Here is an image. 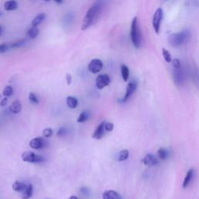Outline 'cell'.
<instances>
[{
    "label": "cell",
    "mask_w": 199,
    "mask_h": 199,
    "mask_svg": "<svg viewBox=\"0 0 199 199\" xmlns=\"http://www.w3.org/2000/svg\"><path fill=\"white\" fill-rule=\"evenodd\" d=\"M53 136V130L50 128H47L44 129L43 130V136L44 138H51L52 136Z\"/></svg>",
    "instance_id": "28"
},
{
    "label": "cell",
    "mask_w": 199,
    "mask_h": 199,
    "mask_svg": "<svg viewBox=\"0 0 199 199\" xmlns=\"http://www.w3.org/2000/svg\"><path fill=\"white\" fill-rule=\"evenodd\" d=\"M174 80L177 83L181 84L184 82V79H185V75H184V72L182 69V67L179 69H174Z\"/></svg>",
    "instance_id": "11"
},
{
    "label": "cell",
    "mask_w": 199,
    "mask_h": 199,
    "mask_svg": "<svg viewBox=\"0 0 199 199\" xmlns=\"http://www.w3.org/2000/svg\"><path fill=\"white\" fill-rule=\"evenodd\" d=\"M10 110L13 114H18L21 110V104H20L19 100H16V101H13L10 107Z\"/></svg>",
    "instance_id": "15"
},
{
    "label": "cell",
    "mask_w": 199,
    "mask_h": 199,
    "mask_svg": "<svg viewBox=\"0 0 199 199\" xmlns=\"http://www.w3.org/2000/svg\"><path fill=\"white\" fill-rule=\"evenodd\" d=\"M129 156V151L128 149H123L119 152L118 155V161L122 162V161L126 160L128 158Z\"/></svg>",
    "instance_id": "24"
},
{
    "label": "cell",
    "mask_w": 199,
    "mask_h": 199,
    "mask_svg": "<svg viewBox=\"0 0 199 199\" xmlns=\"http://www.w3.org/2000/svg\"><path fill=\"white\" fill-rule=\"evenodd\" d=\"M142 163L146 166H154L159 163V159L153 154H147L142 159Z\"/></svg>",
    "instance_id": "10"
},
{
    "label": "cell",
    "mask_w": 199,
    "mask_h": 199,
    "mask_svg": "<svg viewBox=\"0 0 199 199\" xmlns=\"http://www.w3.org/2000/svg\"><path fill=\"white\" fill-rule=\"evenodd\" d=\"M191 38V33L188 30H182L178 33H174L170 35L169 43L172 47L179 48L187 43Z\"/></svg>",
    "instance_id": "2"
},
{
    "label": "cell",
    "mask_w": 199,
    "mask_h": 199,
    "mask_svg": "<svg viewBox=\"0 0 199 199\" xmlns=\"http://www.w3.org/2000/svg\"><path fill=\"white\" fill-rule=\"evenodd\" d=\"M102 197L103 199H121L120 194L113 190L104 191L102 194Z\"/></svg>",
    "instance_id": "13"
},
{
    "label": "cell",
    "mask_w": 199,
    "mask_h": 199,
    "mask_svg": "<svg viewBox=\"0 0 199 199\" xmlns=\"http://www.w3.org/2000/svg\"><path fill=\"white\" fill-rule=\"evenodd\" d=\"M26 43V40H18V41L15 42V43L12 44L11 45H10V47L11 48H20V47H22L23 45H24Z\"/></svg>",
    "instance_id": "32"
},
{
    "label": "cell",
    "mask_w": 199,
    "mask_h": 199,
    "mask_svg": "<svg viewBox=\"0 0 199 199\" xmlns=\"http://www.w3.org/2000/svg\"><path fill=\"white\" fill-rule=\"evenodd\" d=\"M103 69V62L101 59H93L88 65V69L90 72L94 74H97L101 71Z\"/></svg>",
    "instance_id": "7"
},
{
    "label": "cell",
    "mask_w": 199,
    "mask_h": 199,
    "mask_svg": "<svg viewBox=\"0 0 199 199\" xmlns=\"http://www.w3.org/2000/svg\"><path fill=\"white\" fill-rule=\"evenodd\" d=\"M47 199H49V198H47Z\"/></svg>",
    "instance_id": "43"
},
{
    "label": "cell",
    "mask_w": 199,
    "mask_h": 199,
    "mask_svg": "<svg viewBox=\"0 0 199 199\" xmlns=\"http://www.w3.org/2000/svg\"><path fill=\"white\" fill-rule=\"evenodd\" d=\"M103 7H104V3L102 0H98L88 10L82 20V27H81L82 30H87L94 24V20L98 18L100 14L101 13Z\"/></svg>",
    "instance_id": "1"
},
{
    "label": "cell",
    "mask_w": 199,
    "mask_h": 199,
    "mask_svg": "<svg viewBox=\"0 0 199 199\" xmlns=\"http://www.w3.org/2000/svg\"><path fill=\"white\" fill-rule=\"evenodd\" d=\"M89 117V114H87L86 112H82L79 115V117L77 119V122L78 123H83L85 121H86L87 119Z\"/></svg>",
    "instance_id": "27"
},
{
    "label": "cell",
    "mask_w": 199,
    "mask_h": 199,
    "mask_svg": "<svg viewBox=\"0 0 199 199\" xmlns=\"http://www.w3.org/2000/svg\"><path fill=\"white\" fill-rule=\"evenodd\" d=\"M193 176H194V170L192 169H190L187 172V174H186L185 178H184V182H183V188H187L188 187L190 182L192 180Z\"/></svg>",
    "instance_id": "14"
},
{
    "label": "cell",
    "mask_w": 199,
    "mask_h": 199,
    "mask_svg": "<svg viewBox=\"0 0 199 199\" xmlns=\"http://www.w3.org/2000/svg\"><path fill=\"white\" fill-rule=\"evenodd\" d=\"M110 77L107 74L99 75L96 79V86L98 90L104 89V87L107 86L110 84Z\"/></svg>",
    "instance_id": "6"
},
{
    "label": "cell",
    "mask_w": 199,
    "mask_h": 199,
    "mask_svg": "<svg viewBox=\"0 0 199 199\" xmlns=\"http://www.w3.org/2000/svg\"><path fill=\"white\" fill-rule=\"evenodd\" d=\"M18 7V3L15 0H9L6 1L4 4V9L6 11H12V10H17Z\"/></svg>",
    "instance_id": "16"
},
{
    "label": "cell",
    "mask_w": 199,
    "mask_h": 199,
    "mask_svg": "<svg viewBox=\"0 0 199 199\" xmlns=\"http://www.w3.org/2000/svg\"><path fill=\"white\" fill-rule=\"evenodd\" d=\"M136 88H137V83L134 81H132V82H130L127 86V88H126V93L125 95H124V98L122 100H121V102H126L129 99V97L132 95V94H134V92L136 91Z\"/></svg>",
    "instance_id": "8"
},
{
    "label": "cell",
    "mask_w": 199,
    "mask_h": 199,
    "mask_svg": "<svg viewBox=\"0 0 199 199\" xmlns=\"http://www.w3.org/2000/svg\"><path fill=\"white\" fill-rule=\"evenodd\" d=\"M34 189H33V186L32 184H28L26 189L22 192V198L23 199H29L33 195Z\"/></svg>",
    "instance_id": "17"
},
{
    "label": "cell",
    "mask_w": 199,
    "mask_h": 199,
    "mask_svg": "<svg viewBox=\"0 0 199 199\" xmlns=\"http://www.w3.org/2000/svg\"><path fill=\"white\" fill-rule=\"evenodd\" d=\"M13 94V89L11 86H6L5 87V89L3 90V91H2V95L4 97H9L10 96H12Z\"/></svg>",
    "instance_id": "26"
},
{
    "label": "cell",
    "mask_w": 199,
    "mask_h": 199,
    "mask_svg": "<svg viewBox=\"0 0 199 199\" xmlns=\"http://www.w3.org/2000/svg\"><path fill=\"white\" fill-rule=\"evenodd\" d=\"M65 79H66V82H67L68 85H70V84L72 83V75H70V74L68 73L67 75H65Z\"/></svg>",
    "instance_id": "35"
},
{
    "label": "cell",
    "mask_w": 199,
    "mask_h": 199,
    "mask_svg": "<svg viewBox=\"0 0 199 199\" xmlns=\"http://www.w3.org/2000/svg\"><path fill=\"white\" fill-rule=\"evenodd\" d=\"M45 17H46L45 13L38 14L37 17H35L34 19H33V20L31 21V25L33 26V27H37L39 24H41L42 22L44 20Z\"/></svg>",
    "instance_id": "19"
},
{
    "label": "cell",
    "mask_w": 199,
    "mask_h": 199,
    "mask_svg": "<svg viewBox=\"0 0 199 199\" xmlns=\"http://www.w3.org/2000/svg\"><path fill=\"white\" fill-rule=\"evenodd\" d=\"M44 158L40 155L33 152H24L22 154V159L27 163H38L44 160Z\"/></svg>",
    "instance_id": "5"
},
{
    "label": "cell",
    "mask_w": 199,
    "mask_h": 199,
    "mask_svg": "<svg viewBox=\"0 0 199 199\" xmlns=\"http://www.w3.org/2000/svg\"><path fill=\"white\" fill-rule=\"evenodd\" d=\"M157 156L161 160H166L169 157V152L164 148H160L157 150Z\"/></svg>",
    "instance_id": "21"
},
{
    "label": "cell",
    "mask_w": 199,
    "mask_h": 199,
    "mask_svg": "<svg viewBox=\"0 0 199 199\" xmlns=\"http://www.w3.org/2000/svg\"><path fill=\"white\" fill-rule=\"evenodd\" d=\"M44 1H45V2H50L51 0H44Z\"/></svg>",
    "instance_id": "40"
},
{
    "label": "cell",
    "mask_w": 199,
    "mask_h": 199,
    "mask_svg": "<svg viewBox=\"0 0 199 199\" xmlns=\"http://www.w3.org/2000/svg\"><path fill=\"white\" fill-rule=\"evenodd\" d=\"M69 199H79V198H78V197H77L76 196L72 195V196H70V197H69Z\"/></svg>",
    "instance_id": "38"
},
{
    "label": "cell",
    "mask_w": 199,
    "mask_h": 199,
    "mask_svg": "<svg viewBox=\"0 0 199 199\" xmlns=\"http://www.w3.org/2000/svg\"><path fill=\"white\" fill-rule=\"evenodd\" d=\"M104 128H105V130L107 131V132H111V131H113V129H114V124L111 122H105Z\"/></svg>",
    "instance_id": "33"
},
{
    "label": "cell",
    "mask_w": 199,
    "mask_h": 199,
    "mask_svg": "<svg viewBox=\"0 0 199 199\" xmlns=\"http://www.w3.org/2000/svg\"><path fill=\"white\" fill-rule=\"evenodd\" d=\"M30 146L34 149H40L45 146L46 142L42 137H37L31 139L30 142Z\"/></svg>",
    "instance_id": "9"
},
{
    "label": "cell",
    "mask_w": 199,
    "mask_h": 199,
    "mask_svg": "<svg viewBox=\"0 0 199 199\" xmlns=\"http://www.w3.org/2000/svg\"><path fill=\"white\" fill-rule=\"evenodd\" d=\"M29 101H30V102H31L32 104H37L39 103V100L37 98V97H36V95L34 94H33V93H30L29 94Z\"/></svg>",
    "instance_id": "29"
},
{
    "label": "cell",
    "mask_w": 199,
    "mask_h": 199,
    "mask_svg": "<svg viewBox=\"0 0 199 199\" xmlns=\"http://www.w3.org/2000/svg\"><path fill=\"white\" fill-rule=\"evenodd\" d=\"M172 65L174 69H179L181 68V61L178 59H174L172 60Z\"/></svg>",
    "instance_id": "30"
},
{
    "label": "cell",
    "mask_w": 199,
    "mask_h": 199,
    "mask_svg": "<svg viewBox=\"0 0 199 199\" xmlns=\"http://www.w3.org/2000/svg\"><path fill=\"white\" fill-rule=\"evenodd\" d=\"M130 37L133 45L136 48H140L142 43V35L140 27H139L137 17H135L132 21L130 30Z\"/></svg>",
    "instance_id": "3"
},
{
    "label": "cell",
    "mask_w": 199,
    "mask_h": 199,
    "mask_svg": "<svg viewBox=\"0 0 199 199\" xmlns=\"http://www.w3.org/2000/svg\"><path fill=\"white\" fill-rule=\"evenodd\" d=\"M7 102H8V98H7L6 97H4L2 100V101H1V103H0V106H1V107H5L7 104Z\"/></svg>",
    "instance_id": "36"
},
{
    "label": "cell",
    "mask_w": 199,
    "mask_h": 199,
    "mask_svg": "<svg viewBox=\"0 0 199 199\" xmlns=\"http://www.w3.org/2000/svg\"><path fill=\"white\" fill-rule=\"evenodd\" d=\"M163 17V10L162 8H158L154 13L153 17H152V27H153L156 34H159V30H160Z\"/></svg>",
    "instance_id": "4"
},
{
    "label": "cell",
    "mask_w": 199,
    "mask_h": 199,
    "mask_svg": "<svg viewBox=\"0 0 199 199\" xmlns=\"http://www.w3.org/2000/svg\"><path fill=\"white\" fill-rule=\"evenodd\" d=\"M121 76L123 78V80L124 82H127L129 78V69L127 65H121Z\"/></svg>",
    "instance_id": "22"
},
{
    "label": "cell",
    "mask_w": 199,
    "mask_h": 199,
    "mask_svg": "<svg viewBox=\"0 0 199 199\" xmlns=\"http://www.w3.org/2000/svg\"><path fill=\"white\" fill-rule=\"evenodd\" d=\"M27 187V184L20 182V181H16L13 184V186H12L13 191H17V192H23V191L26 189V187Z\"/></svg>",
    "instance_id": "18"
},
{
    "label": "cell",
    "mask_w": 199,
    "mask_h": 199,
    "mask_svg": "<svg viewBox=\"0 0 199 199\" xmlns=\"http://www.w3.org/2000/svg\"><path fill=\"white\" fill-rule=\"evenodd\" d=\"M162 52H163V59L166 62H167V63H170V62H172V58H171V55L169 51L166 50V48H163Z\"/></svg>",
    "instance_id": "25"
},
{
    "label": "cell",
    "mask_w": 199,
    "mask_h": 199,
    "mask_svg": "<svg viewBox=\"0 0 199 199\" xmlns=\"http://www.w3.org/2000/svg\"><path fill=\"white\" fill-rule=\"evenodd\" d=\"M66 133V130H65L64 128H59V130L57 132V136L58 137H62V136H64Z\"/></svg>",
    "instance_id": "34"
},
{
    "label": "cell",
    "mask_w": 199,
    "mask_h": 199,
    "mask_svg": "<svg viewBox=\"0 0 199 199\" xmlns=\"http://www.w3.org/2000/svg\"><path fill=\"white\" fill-rule=\"evenodd\" d=\"M1 97H2V95H1V94H0V99H1Z\"/></svg>",
    "instance_id": "42"
},
{
    "label": "cell",
    "mask_w": 199,
    "mask_h": 199,
    "mask_svg": "<svg viewBox=\"0 0 199 199\" xmlns=\"http://www.w3.org/2000/svg\"><path fill=\"white\" fill-rule=\"evenodd\" d=\"M10 48H11L10 45H9L7 44H0V54H3L5 53V52H8Z\"/></svg>",
    "instance_id": "31"
},
{
    "label": "cell",
    "mask_w": 199,
    "mask_h": 199,
    "mask_svg": "<svg viewBox=\"0 0 199 199\" xmlns=\"http://www.w3.org/2000/svg\"><path fill=\"white\" fill-rule=\"evenodd\" d=\"M66 104H67V106L69 108L75 109L78 106V100L75 97L69 96L66 99Z\"/></svg>",
    "instance_id": "20"
},
{
    "label": "cell",
    "mask_w": 199,
    "mask_h": 199,
    "mask_svg": "<svg viewBox=\"0 0 199 199\" xmlns=\"http://www.w3.org/2000/svg\"><path fill=\"white\" fill-rule=\"evenodd\" d=\"M39 34V30L37 27H32L31 28H30L27 31V34L28 36V37H30V39H34L37 37Z\"/></svg>",
    "instance_id": "23"
},
{
    "label": "cell",
    "mask_w": 199,
    "mask_h": 199,
    "mask_svg": "<svg viewBox=\"0 0 199 199\" xmlns=\"http://www.w3.org/2000/svg\"><path fill=\"white\" fill-rule=\"evenodd\" d=\"M2 13L0 12V17H1V16H2Z\"/></svg>",
    "instance_id": "41"
},
{
    "label": "cell",
    "mask_w": 199,
    "mask_h": 199,
    "mask_svg": "<svg viewBox=\"0 0 199 199\" xmlns=\"http://www.w3.org/2000/svg\"><path fill=\"white\" fill-rule=\"evenodd\" d=\"M2 27L0 26V35H1V34H2Z\"/></svg>",
    "instance_id": "39"
},
{
    "label": "cell",
    "mask_w": 199,
    "mask_h": 199,
    "mask_svg": "<svg viewBox=\"0 0 199 199\" xmlns=\"http://www.w3.org/2000/svg\"><path fill=\"white\" fill-rule=\"evenodd\" d=\"M104 124H105V121H102L101 124H99L97 127L96 130L94 131V135H93V138L95 139H101L104 136Z\"/></svg>",
    "instance_id": "12"
},
{
    "label": "cell",
    "mask_w": 199,
    "mask_h": 199,
    "mask_svg": "<svg viewBox=\"0 0 199 199\" xmlns=\"http://www.w3.org/2000/svg\"><path fill=\"white\" fill-rule=\"evenodd\" d=\"M54 1L58 4H62L63 2V0H54Z\"/></svg>",
    "instance_id": "37"
}]
</instances>
